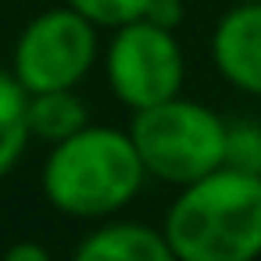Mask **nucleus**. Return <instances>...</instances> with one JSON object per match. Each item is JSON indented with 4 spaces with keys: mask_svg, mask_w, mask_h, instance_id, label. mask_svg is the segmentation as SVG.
Here are the masks:
<instances>
[{
    "mask_svg": "<svg viewBox=\"0 0 261 261\" xmlns=\"http://www.w3.org/2000/svg\"><path fill=\"white\" fill-rule=\"evenodd\" d=\"M165 236L179 261H254L261 254V175L222 165L182 186Z\"/></svg>",
    "mask_w": 261,
    "mask_h": 261,
    "instance_id": "obj_1",
    "label": "nucleus"
},
{
    "mask_svg": "<svg viewBox=\"0 0 261 261\" xmlns=\"http://www.w3.org/2000/svg\"><path fill=\"white\" fill-rule=\"evenodd\" d=\"M147 165L129 133L86 125L54 143L43 168L47 200L72 218H104L122 211L143 186Z\"/></svg>",
    "mask_w": 261,
    "mask_h": 261,
    "instance_id": "obj_2",
    "label": "nucleus"
},
{
    "mask_svg": "<svg viewBox=\"0 0 261 261\" xmlns=\"http://www.w3.org/2000/svg\"><path fill=\"white\" fill-rule=\"evenodd\" d=\"M129 136L147 165V175L175 186H190L225 165L229 125L204 104L182 97L136 111Z\"/></svg>",
    "mask_w": 261,
    "mask_h": 261,
    "instance_id": "obj_3",
    "label": "nucleus"
},
{
    "mask_svg": "<svg viewBox=\"0 0 261 261\" xmlns=\"http://www.w3.org/2000/svg\"><path fill=\"white\" fill-rule=\"evenodd\" d=\"M97 61V33L75 8H54L36 15L15 47V75L29 93L75 90Z\"/></svg>",
    "mask_w": 261,
    "mask_h": 261,
    "instance_id": "obj_4",
    "label": "nucleus"
},
{
    "mask_svg": "<svg viewBox=\"0 0 261 261\" xmlns=\"http://www.w3.org/2000/svg\"><path fill=\"white\" fill-rule=\"evenodd\" d=\"M182 50L172 29L136 18L118 25V36L108 50V79L118 100L133 111L165 104L182 90Z\"/></svg>",
    "mask_w": 261,
    "mask_h": 261,
    "instance_id": "obj_5",
    "label": "nucleus"
},
{
    "mask_svg": "<svg viewBox=\"0 0 261 261\" xmlns=\"http://www.w3.org/2000/svg\"><path fill=\"white\" fill-rule=\"evenodd\" d=\"M211 54L232 86L261 93V0H240V8L218 22Z\"/></svg>",
    "mask_w": 261,
    "mask_h": 261,
    "instance_id": "obj_6",
    "label": "nucleus"
},
{
    "mask_svg": "<svg viewBox=\"0 0 261 261\" xmlns=\"http://www.w3.org/2000/svg\"><path fill=\"white\" fill-rule=\"evenodd\" d=\"M72 261H179V257L165 232L140 222H115L90 232Z\"/></svg>",
    "mask_w": 261,
    "mask_h": 261,
    "instance_id": "obj_7",
    "label": "nucleus"
},
{
    "mask_svg": "<svg viewBox=\"0 0 261 261\" xmlns=\"http://www.w3.org/2000/svg\"><path fill=\"white\" fill-rule=\"evenodd\" d=\"M86 129V104L72 90L29 93V133L50 143H61Z\"/></svg>",
    "mask_w": 261,
    "mask_h": 261,
    "instance_id": "obj_8",
    "label": "nucleus"
},
{
    "mask_svg": "<svg viewBox=\"0 0 261 261\" xmlns=\"http://www.w3.org/2000/svg\"><path fill=\"white\" fill-rule=\"evenodd\" d=\"M29 136V90L15 72H0V179L15 168Z\"/></svg>",
    "mask_w": 261,
    "mask_h": 261,
    "instance_id": "obj_9",
    "label": "nucleus"
},
{
    "mask_svg": "<svg viewBox=\"0 0 261 261\" xmlns=\"http://www.w3.org/2000/svg\"><path fill=\"white\" fill-rule=\"evenodd\" d=\"M68 8H75L79 15H86L93 25H125V22H136L147 15V8L154 0H65Z\"/></svg>",
    "mask_w": 261,
    "mask_h": 261,
    "instance_id": "obj_10",
    "label": "nucleus"
},
{
    "mask_svg": "<svg viewBox=\"0 0 261 261\" xmlns=\"http://www.w3.org/2000/svg\"><path fill=\"white\" fill-rule=\"evenodd\" d=\"M225 165L247 175H261V125H250V122L229 125Z\"/></svg>",
    "mask_w": 261,
    "mask_h": 261,
    "instance_id": "obj_11",
    "label": "nucleus"
},
{
    "mask_svg": "<svg viewBox=\"0 0 261 261\" xmlns=\"http://www.w3.org/2000/svg\"><path fill=\"white\" fill-rule=\"evenodd\" d=\"M143 18H150L154 25H165V29L175 33V25L182 22V4H179V0H154Z\"/></svg>",
    "mask_w": 261,
    "mask_h": 261,
    "instance_id": "obj_12",
    "label": "nucleus"
},
{
    "mask_svg": "<svg viewBox=\"0 0 261 261\" xmlns=\"http://www.w3.org/2000/svg\"><path fill=\"white\" fill-rule=\"evenodd\" d=\"M0 261H50V250L43 243H36V240H18V243H11L4 250Z\"/></svg>",
    "mask_w": 261,
    "mask_h": 261,
    "instance_id": "obj_13",
    "label": "nucleus"
}]
</instances>
